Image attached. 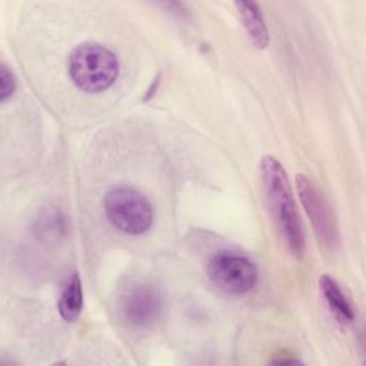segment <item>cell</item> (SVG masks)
Instances as JSON below:
<instances>
[{
  "label": "cell",
  "instance_id": "obj_1",
  "mask_svg": "<svg viewBox=\"0 0 366 366\" xmlns=\"http://www.w3.org/2000/svg\"><path fill=\"white\" fill-rule=\"evenodd\" d=\"M260 180L269 212L289 252L300 259L305 253V233L292 187L282 163L267 154L260 160Z\"/></svg>",
  "mask_w": 366,
  "mask_h": 366
},
{
  "label": "cell",
  "instance_id": "obj_2",
  "mask_svg": "<svg viewBox=\"0 0 366 366\" xmlns=\"http://www.w3.org/2000/svg\"><path fill=\"white\" fill-rule=\"evenodd\" d=\"M71 81L84 93L107 90L119 76L117 56L106 46L86 41L76 46L67 60Z\"/></svg>",
  "mask_w": 366,
  "mask_h": 366
},
{
  "label": "cell",
  "instance_id": "obj_3",
  "mask_svg": "<svg viewBox=\"0 0 366 366\" xmlns=\"http://www.w3.org/2000/svg\"><path fill=\"white\" fill-rule=\"evenodd\" d=\"M104 212L109 222L127 234L147 232L154 219L150 202L130 186H117L104 197Z\"/></svg>",
  "mask_w": 366,
  "mask_h": 366
},
{
  "label": "cell",
  "instance_id": "obj_4",
  "mask_svg": "<svg viewBox=\"0 0 366 366\" xmlns=\"http://www.w3.org/2000/svg\"><path fill=\"white\" fill-rule=\"evenodd\" d=\"M210 282L220 290L230 295H243L252 290L257 282V267L244 254L222 250L207 264Z\"/></svg>",
  "mask_w": 366,
  "mask_h": 366
},
{
  "label": "cell",
  "instance_id": "obj_5",
  "mask_svg": "<svg viewBox=\"0 0 366 366\" xmlns=\"http://www.w3.org/2000/svg\"><path fill=\"white\" fill-rule=\"evenodd\" d=\"M163 307V295L146 282L130 283L120 296V312L124 320L136 327H147L157 322Z\"/></svg>",
  "mask_w": 366,
  "mask_h": 366
},
{
  "label": "cell",
  "instance_id": "obj_6",
  "mask_svg": "<svg viewBox=\"0 0 366 366\" xmlns=\"http://www.w3.org/2000/svg\"><path fill=\"white\" fill-rule=\"evenodd\" d=\"M299 197L310 217L315 233L325 246L333 247L337 243V226L327 199L319 187L305 174L296 176Z\"/></svg>",
  "mask_w": 366,
  "mask_h": 366
},
{
  "label": "cell",
  "instance_id": "obj_7",
  "mask_svg": "<svg viewBox=\"0 0 366 366\" xmlns=\"http://www.w3.org/2000/svg\"><path fill=\"white\" fill-rule=\"evenodd\" d=\"M234 6L253 46L266 49L269 44V31L259 6L252 1H236Z\"/></svg>",
  "mask_w": 366,
  "mask_h": 366
},
{
  "label": "cell",
  "instance_id": "obj_8",
  "mask_svg": "<svg viewBox=\"0 0 366 366\" xmlns=\"http://www.w3.org/2000/svg\"><path fill=\"white\" fill-rule=\"evenodd\" d=\"M319 285L322 289V293L325 296V300L327 302V306L333 312V315L342 322V323H352L355 320V310L345 293L342 292L340 286L337 282L327 276L323 274L319 279Z\"/></svg>",
  "mask_w": 366,
  "mask_h": 366
},
{
  "label": "cell",
  "instance_id": "obj_9",
  "mask_svg": "<svg viewBox=\"0 0 366 366\" xmlns=\"http://www.w3.org/2000/svg\"><path fill=\"white\" fill-rule=\"evenodd\" d=\"M59 313L64 322H74L83 309V287L79 274L74 272L67 280L60 297Z\"/></svg>",
  "mask_w": 366,
  "mask_h": 366
},
{
  "label": "cell",
  "instance_id": "obj_10",
  "mask_svg": "<svg viewBox=\"0 0 366 366\" xmlns=\"http://www.w3.org/2000/svg\"><path fill=\"white\" fill-rule=\"evenodd\" d=\"M17 80L14 73L10 70V67L6 63H1L0 66V102H6L13 96L16 92Z\"/></svg>",
  "mask_w": 366,
  "mask_h": 366
},
{
  "label": "cell",
  "instance_id": "obj_11",
  "mask_svg": "<svg viewBox=\"0 0 366 366\" xmlns=\"http://www.w3.org/2000/svg\"><path fill=\"white\" fill-rule=\"evenodd\" d=\"M272 363H276V365H299L300 362L297 359H273Z\"/></svg>",
  "mask_w": 366,
  "mask_h": 366
}]
</instances>
